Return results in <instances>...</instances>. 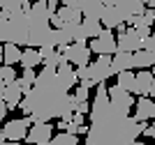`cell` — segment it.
Segmentation results:
<instances>
[{"instance_id": "obj_28", "label": "cell", "mask_w": 155, "mask_h": 145, "mask_svg": "<svg viewBox=\"0 0 155 145\" xmlns=\"http://www.w3.org/2000/svg\"><path fill=\"white\" fill-rule=\"evenodd\" d=\"M77 78H79V81H93V78H91V65L77 67Z\"/></svg>"}, {"instance_id": "obj_31", "label": "cell", "mask_w": 155, "mask_h": 145, "mask_svg": "<svg viewBox=\"0 0 155 145\" xmlns=\"http://www.w3.org/2000/svg\"><path fill=\"white\" fill-rule=\"evenodd\" d=\"M63 7H72V9H79L81 12V5H84V0H60Z\"/></svg>"}, {"instance_id": "obj_10", "label": "cell", "mask_w": 155, "mask_h": 145, "mask_svg": "<svg viewBox=\"0 0 155 145\" xmlns=\"http://www.w3.org/2000/svg\"><path fill=\"white\" fill-rule=\"evenodd\" d=\"M116 7H118V12L123 14V23L127 25V28H132L134 19L146 12V5H143L141 0H120Z\"/></svg>"}, {"instance_id": "obj_12", "label": "cell", "mask_w": 155, "mask_h": 145, "mask_svg": "<svg viewBox=\"0 0 155 145\" xmlns=\"http://www.w3.org/2000/svg\"><path fill=\"white\" fill-rule=\"evenodd\" d=\"M134 120L137 122H148L155 120V99H148V97H139L134 101Z\"/></svg>"}, {"instance_id": "obj_6", "label": "cell", "mask_w": 155, "mask_h": 145, "mask_svg": "<svg viewBox=\"0 0 155 145\" xmlns=\"http://www.w3.org/2000/svg\"><path fill=\"white\" fill-rule=\"evenodd\" d=\"M30 125H32L30 118H19V120H9L5 127H2L5 140H9V143H21V140H26Z\"/></svg>"}, {"instance_id": "obj_2", "label": "cell", "mask_w": 155, "mask_h": 145, "mask_svg": "<svg viewBox=\"0 0 155 145\" xmlns=\"http://www.w3.org/2000/svg\"><path fill=\"white\" fill-rule=\"evenodd\" d=\"M19 108L26 118H30V122H72L74 118V111L70 108V90L58 81L56 69L49 67H44L37 74L30 92L21 99Z\"/></svg>"}, {"instance_id": "obj_33", "label": "cell", "mask_w": 155, "mask_h": 145, "mask_svg": "<svg viewBox=\"0 0 155 145\" xmlns=\"http://www.w3.org/2000/svg\"><path fill=\"white\" fill-rule=\"evenodd\" d=\"M74 113H81V115L91 113V104H88V101H79V106H77V111H74Z\"/></svg>"}, {"instance_id": "obj_19", "label": "cell", "mask_w": 155, "mask_h": 145, "mask_svg": "<svg viewBox=\"0 0 155 145\" xmlns=\"http://www.w3.org/2000/svg\"><path fill=\"white\" fill-rule=\"evenodd\" d=\"M102 12H104L102 0H84V5H81V16L84 19H97L100 21Z\"/></svg>"}, {"instance_id": "obj_32", "label": "cell", "mask_w": 155, "mask_h": 145, "mask_svg": "<svg viewBox=\"0 0 155 145\" xmlns=\"http://www.w3.org/2000/svg\"><path fill=\"white\" fill-rule=\"evenodd\" d=\"M21 78L32 85V83H35V78H37V74H35V69H23V76H21Z\"/></svg>"}, {"instance_id": "obj_46", "label": "cell", "mask_w": 155, "mask_h": 145, "mask_svg": "<svg viewBox=\"0 0 155 145\" xmlns=\"http://www.w3.org/2000/svg\"><path fill=\"white\" fill-rule=\"evenodd\" d=\"M0 65H2V46H0Z\"/></svg>"}, {"instance_id": "obj_34", "label": "cell", "mask_w": 155, "mask_h": 145, "mask_svg": "<svg viewBox=\"0 0 155 145\" xmlns=\"http://www.w3.org/2000/svg\"><path fill=\"white\" fill-rule=\"evenodd\" d=\"M134 30H137V35H139L141 39L150 37V28H148V25H141V28H134Z\"/></svg>"}, {"instance_id": "obj_27", "label": "cell", "mask_w": 155, "mask_h": 145, "mask_svg": "<svg viewBox=\"0 0 155 145\" xmlns=\"http://www.w3.org/2000/svg\"><path fill=\"white\" fill-rule=\"evenodd\" d=\"M0 78L5 83L16 81V69H14V67H7V65H0Z\"/></svg>"}, {"instance_id": "obj_7", "label": "cell", "mask_w": 155, "mask_h": 145, "mask_svg": "<svg viewBox=\"0 0 155 145\" xmlns=\"http://www.w3.org/2000/svg\"><path fill=\"white\" fill-rule=\"evenodd\" d=\"M116 49L118 53H137V51L143 49V39L137 35L134 28H127L125 32L116 35Z\"/></svg>"}, {"instance_id": "obj_5", "label": "cell", "mask_w": 155, "mask_h": 145, "mask_svg": "<svg viewBox=\"0 0 155 145\" xmlns=\"http://www.w3.org/2000/svg\"><path fill=\"white\" fill-rule=\"evenodd\" d=\"M91 53H97V55H116L118 53V49H116V35L111 30H107L104 28L102 32H100V37H95V39H91Z\"/></svg>"}, {"instance_id": "obj_13", "label": "cell", "mask_w": 155, "mask_h": 145, "mask_svg": "<svg viewBox=\"0 0 155 145\" xmlns=\"http://www.w3.org/2000/svg\"><path fill=\"white\" fill-rule=\"evenodd\" d=\"M150 85H153V74L148 69H141L134 74V88H132V95L137 97H148Z\"/></svg>"}, {"instance_id": "obj_43", "label": "cell", "mask_w": 155, "mask_h": 145, "mask_svg": "<svg viewBox=\"0 0 155 145\" xmlns=\"http://www.w3.org/2000/svg\"><path fill=\"white\" fill-rule=\"evenodd\" d=\"M148 95L155 99V76H153V85H150V92H148Z\"/></svg>"}, {"instance_id": "obj_26", "label": "cell", "mask_w": 155, "mask_h": 145, "mask_svg": "<svg viewBox=\"0 0 155 145\" xmlns=\"http://www.w3.org/2000/svg\"><path fill=\"white\" fill-rule=\"evenodd\" d=\"M116 85L127 90V92H132V88H134V74H132V71H120V74H116Z\"/></svg>"}, {"instance_id": "obj_3", "label": "cell", "mask_w": 155, "mask_h": 145, "mask_svg": "<svg viewBox=\"0 0 155 145\" xmlns=\"http://www.w3.org/2000/svg\"><path fill=\"white\" fill-rule=\"evenodd\" d=\"M28 30H30V23H28V14L19 12V14H9L7 19V44H16L26 46L28 49Z\"/></svg>"}, {"instance_id": "obj_9", "label": "cell", "mask_w": 155, "mask_h": 145, "mask_svg": "<svg viewBox=\"0 0 155 145\" xmlns=\"http://www.w3.org/2000/svg\"><path fill=\"white\" fill-rule=\"evenodd\" d=\"M109 76H116V71L111 69V58L109 55H97L95 62H91V78L95 85L104 83Z\"/></svg>"}, {"instance_id": "obj_30", "label": "cell", "mask_w": 155, "mask_h": 145, "mask_svg": "<svg viewBox=\"0 0 155 145\" xmlns=\"http://www.w3.org/2000/svg\"><path fill=\"white\" fill-rule=\"evenodd\" d=\"M143 51H148V53L155 55V32H150V37L143 39Z\"/></svg>"}, {"instance_id": "obj_17", "label": "cell", "mask_w": 155, "mask_h": 145, "mask_svg": "<svg viewBox=\"0 0 155 145\" xmlns=\"http://www.w3.org/2000/svg\"><path fill=\"white\" fill-rule=\"evenodd\" d=\"M56 76H58V81L63 83L67 90L74 88V85L79 83V78H77V69H72V65H70V62H63V65H60L58 69H56Z\"/></svg>"}, {"instance_id": "obj_23", "label": "cell", "mask_w": 155, "mask_h": 145, "mask_svg": "<svg viewBox=\"0 0 155 145\" xmlns=\"http://www.w3.org/2000/svg\"><path fill=\"white\" fill-rule=\"evenodd\" d=\"M81 28H84V32H86V37H88V39L100 37V32L104 30L102 23H100L97 19H84V21H81Z\"/></svg>"}, {"instance_id": "obj_38", "label": "cell", "mask_w": 155, "mask_h": 145, "mask_svg": "<svg viewBox=\"0 0 155 145\" xmlns=\"http://www.w3.org/2000/svg\"><path fill=\"white\" fill-rule=\"evenodd\" d=\"M79 85H81V88H88V90L95 88V83H93V81H79Z\"/></svg>"}, {"instance_id": "obj_41", "label": "cell", "mask_w": 155, "mask_h": 145, "mask_svg": "<svg viewBox=\"0 0 155 145\" xmlns=\"http://www.w3.org/2000/svg\"><path fill=\"white\" fill-rule=\"evenodd\" d=\"M5 88H7V83L0 78V99H2V95H5Z\"/></svg>"}, {"instance_id": "obj_11", "label": "cell", "mask_w": 155, "mask_h": 145, "mask_svg": "<svg viewBox=\"0 0 155 145\" xmlns=\"http://www.w3.org/2000/svg\"><path fill=\"white\" fill-rule=\"evenodd\" d=\"M107 92H109V101L118 108V111H123V113H130V108L134 106V101H137L132 92H127V90H123V88H118V85L107 88Z\"/></svg>"}, {"instance_id": "obj_42", "label": "cell", "mask_w": 155, "mask_h": 145, "mask_svg": "<svg viewBox=\"0 0 155 145\" xmlns=\"http://www.w3.org/2000/svg\"><path fill=\"white\" fill-rule=\"evenodd\" d=\"M81 134H88V125H81V127H79V134H77V136H81Z\"/></svg>"}, {"instance_id": "obj_47", "label": "cell", "mask_w": 155, "mask_h": 145, "mask_svg": "<svg viewBox=\"0 0 155 145\" xmlns=\"http://www.w3.org/2000/svg\"><path fill=\"white\" fill-rule=\"evenodd\" d=\"M148 71H150V74H153V76H155V67H150V69H148Z\"/></svg>"}, {"instance_id": "obj_22", "label": "cell", "mask_w": 155, "mask_h": 145, "mask_svg": "<svg viewBox=\"0 0 155 145\" xmlns=\"http://www.w3.org/2000/svg\"><path fill=\"white\" fill-rule=\"evenodd\" d=\"M155 67V55L148 53V51H137L134 53V69H150Z\"/></svg>"}, {"instance_id": "obj_35", "label": "cell", "mask_w": 155, "mask_h": 145, "mask_svg": "<svg viewBox=\"0 0 155 145\" xmlns=\"http://www.w3.org/2000/svg\"><path fill=\"white\" fill-rule=\"evenodd\" d=\"M143 136H148V138L155 140V120H153V125H148L146 129H143Z\"/></svg>"}, {"instance_id": "obj_45", "label": "cell", "mask_w": 155, "mask_h": 145, "mask_svg": "<svg viewBox=\"0 0 155 145\" xmlns=\"http://www.w3.org/2000/svg\"><path fill=\"white\" fill-rule=\"evenodd\" d=\"M130 145H146V143H141V140L137 138V140H132V143H130Z\"/></svg>"}, {"instance_id": "obj_8", "label": "cell", "mask_w": 155, "mask_h": 145, "mask_svg": "<svg viewBox=\"0 0 155 145\" xmlns=\"http://www.w3.org/2000/svg\"><path fill=\"white\" fill-rule=\"evenodd\" d=\"M53 138V125L49 122H32L26 136V145H49Z\"/></svg>"}, {"instance_id": "obj_39", "label": "cell", "mask_w": 155, "mask_h": 145, "mask_svg": "<svg viewBox=\"0 0 155 145\" xmlns=\"http://www.w3.org/2000/svg\"><path fill=\"white\" fill-rule=\"evenodd\" d=\"M67 125H70V122H65V120H58V122H56V127H58L60 131H65V129H67Z\"/></svg>"}, {"instance_id": "obj_1", "label": "cell", "mask_w": 155, "mask_h": 145, "mask_svg": "<svg viewBox=\"0 0 155 145\" xmlns=\"http://www.w3.org/2000/svg\"><path fill=\"white\" fill-rule=\"evenodd\" d=\"M95 99L91 106V127L86 134V145H130L143 134L146 125L137 122L130 113L118 111L109 101L107 85H95Z\"/></svg>"}, {"instance_id": "obj_49", "label": "cell", "mask_w": 155, "mask_h": 145, "mask_svg": "<svg viewBox=\"0 0 155 145\" xmlns=\"http://www.w3.org/2000/svg\"><path fill=\"white\" fill-rule=\"evenodd\" d=\"M56 2H60V0H56Z\"/></svg>"}, {"instance_id": "obj_16", "label": "cell", "mask_w": 155, "mask_h": 145, "mask_svg": "<svg viewBox=\"0 0 155 145\" xmlns=\"http://www.w3.org/2000/svg\"><path fill=\"white\" fill-rule=\"evenodd\" d=\"M100 23L107 30H116L118 25H123V14L118 12V7H104L102 16H100Z\"/></svg>"}, {"instance_id": "obj_40", "label": "cell", "mask_w": 155, "mask_h": 145, "mask_svg": "<svg viewBox=\"0 0 155 145\" xmlns=\"http://www.w3.org/2000/svg\"><path fill=\"white\" fill-rule=\"evenodd\" d=\"M102 2H104V7H116L120 0H102Z\"/></svg>"}, {"instance_id": "obj_29", "label": "cell", "mask_w": 155, "mask_h": 145, "mask_svg": "<svg viewBox=\"0 0 155 145\" xmlns=\"http://www.w3.org/2000/svg\"><path fill=\"white\" fill-rule=\"evenodd\" d=\"M74 97H77V101H88V97H91V90L79 85V88L74 90Z\"/></svg>"}, {"instance_id": "obj_25", "label": "cell", "mask_w": 155, "mask_h": 145, "mask_svg": "<svg viewBox=\"0 0 155 145\" xmlns=\"http://www.w3.org/2000/svg\"><path fill=\"white\" fill-rule=\"evenodd\" d=\"M77 143H79V136H74V134H67V131L56 134V136L49 140V145H77Z\"/></svg>"}, {"instance_id": "obj_21", "label": "cell", "mask_w": 155, "mask_h": 145, "mask_svg": "<svg viewBox=\"0 0 155 145\" xmlns=\"http://www.w3.org/2000/svg\"><path fill=\"white\" fill-rule=\"evenodd\" d=\"M19 60H21V49L16 44H5L2 46V65L14 67Z\"/></svg>"}, {"instance_id": "obj_18", "label": "cell", "mask_w": 155, "mask_h": 145, "mask_svg": "<svg viewBox=\"0 0 155 145\" xmlns=\"http://www.w3.org/2000/svg\"><path fill=\"white\" fill-rule=\"evenodd\" d=\"M111 69L116 71V74L134 69V53H116V55L111 58Z\"/></svg>"}, {"instance_id": "obj_24", "label": "cell", "mask_w": 155, "mask_h": 145, "mask_svg": "<svg viewBox=\"0 0 155 145\" xmlns=\"http://www.w3.org/2000/svg\"><path fill=\"white\" fill-rule=\"evenodd\" d=\"M56 14L60 16L63 23H81V21H84L81 12H79V9H72V7H60Z\"/></svg>"}, {"instance_id": "obj_37", "label": "cell", "mask_w": 155, "mask_h": 145, "mask_svg": "<svg viewBox=\"0 0 155 145\" xmlns=\"http://www.w3.org/2000/svg\"><path fill=\"white\" fill-rule=\"evenodd\" d=\"M5 115H7V106H5V101L0 99V122L5 120Z\"/></svg>"}, {"instance_id": "obj_15", "label": "cell", "mask_w": 155, "mask_h": 145, "mask_svg": "<svg viewBox=\"0 0 155 145\" xmlns=\"http://www.w3.org/2000/svg\"><path fill=\"white\" fill-rule=\"evenodd\" d=\"M39 55H42V65L49 67V69H58L60 65L65 62V58L60 55V51L56 46H44V49H37Z\"/></svg>"}, {"instance_id": "obj_36", "label": "cell", "mask_w": 155, "mask_h": 145, "mask_svg": "<svg viewBox=\"0 0 155 145\" xmlns=\"http://www.w3.org/2000/svg\"><path fill=\"white\" fill-rule=\"evenodd\" d=\"M72 122H74V125H77V127H81V125H84V115H81V113H74V118H72Z\"/></svg>"}, {"instance_id": "obj_44", "label": "cell", "mask_w": 155, "mask_h": 145, "mask_svg": "<svg viewBox=\"0 0 155 145\" xmlns=\"http://www.w3.org/2000/svg\"><path fill=\"white\" fill-rule=\"evenodd\" d=\"M2 143H7V140H5V134H2V129H0V145H2Z\"/></svg>"}, {"instance_id": "obj_20", "label": "cell", "mask_w": 155, "mask_h": 145, "mask_svg": "<svg viewBox=\"0 0 155 145\" xmlns=\"http://www.w3.org/2000/svg\"><path fill=\"white\" fill-rule=\"evenodd\" d=\"M19 62H21L23 69H35L37 65H42V55H39L37 49H30V46H28V49L21 51V60Z\"/></svg>"}, {"instance_id": "obj_14", "label": "cell", "mask_w": 155, "mask_h": 145, "mask_svg": "<svg viewBox=\"0 0 155 145\" xmlns=\"http://www.w3.org/2000/svg\"><path fill=\"white\" fill-rule=\"evenodd\" d=\"M21 99H23V92H21L19 83H16V81L7 83L5 95H2V101H5L7 111H16V108H19V104H21Z\"/></svg>"}, {"instance_id": "obj_4", "label": "cell", "mask_w": 155, "mask_h": 145, "mask_svg": "<svg viewBox=\"0 0 155 145\" xmlns=\"http://www.w3.org/2000/svg\"><path fill=\"white\" fill-rule=\"evenodd\" d=\"M60 55L65 58V62H72L77 67H86L91 65V49L88 44H70V46H58Z\"/></svg>"}, {"instance_id": "obj_48", "label": "cell", "mask_w": 155, "mask_h": 145, "mask_svg": "<svg viewBox=\"0 0 155 145\" xmlns=\"http://www.w3.org/2000/svg\"><path fill=\"white\" fill-rule=\"evenodd\" d=\"M153 19H155V9H153Z\"/></svg>"}]
</instances>
